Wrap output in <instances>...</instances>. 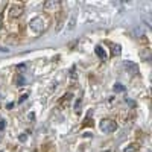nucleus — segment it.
Instances as JSON below:
<instances>
[{"mask_svg":"<svg viewBox=\"0 0 152 152\" xmlns=\"http://www.w3.org/2000/svg\"><path fill=\"white\" fill-rule=\"evenodd\" d=\"M49 24H50V18L47 15H37L35 18L29 21V31L35 37H38L49 28Z\"/></svg>","mask_w":152,"mask_h":152,"instance_id":"1","label":"nucleus"},{"mask_svg":"<svg viewBox=\"0 0 152 152\" xmlns=\"http://www.w3.org/2000/svg\"><path fill=\"white\" fill-rule=\"evenodd\" d=\"M99 128H100V131H102V132L111 134V132H114V131L117 129V123L114 122V120H111V119H102V120H100V123H99Z\"/></svg>","mask_w":152,"mask_h":152,"instance_id":"2","label":"nucleus"},{"mask_svg":"<svg viewBox=\"0 0 152 152\" xmlns=\"http://www.w3.org/2000/svg\"><path fill=\"white\" fill-rule=\"evenodd\" d=\"M23 11H24V5L23 3H14L11 6V9H9V15H11V18H18L23 14Z\"/></svg>","mask_w":152,"mask_h":152,"instance_id":"3","label":"nucleus"},{"mask_svg":"<svg viewBox=\"0 0 152 152\" xmlns=\"http://www.w3.org/2000/svg\"><path fill=\"white\" fill-rule=\"evenodd\" d=\"M43 8L46 12H55L61 8V2H58V0H47V2L43 3Z\"/></svg>","mask_w":152,"mask_h":152,"instance_id":"4","label":"nucleus"},{"mask_svg":"<svg viewBox=\"0 0 152 152\" xmlns=\"http://www.w3.org/2000/svg\"><path fill=\"white\" fill-rule=\"evenodd\" d=\"M72 97H73V94H72V93H66L64 96L61 97V100H59V107H61V108L69 107V104L72 102Z\"/></svg>","mask_w":152,"mask_h":152,"instance_id":"5","label":"nucleus"},{"mask_svg":"<svg viewBox=\"0 0 152 152\" xmlns=\"http://www.w3.org/2000/svg\"><path fill=\"white\" fill-rule=\"evenodd\" d=\"M94 52H96V55L100 58V59H102V61H107V53H105V50L102 49V47H100V46H96V49H94Z\"/></svg>","mask_w":152,"mask_h":152,"instance_id":"6","label":"nucleus"},{"mask_svg":"<svg viewBox=\"0 0 152 152\" xmlns=\"http://www.w3.org/2000/svg\"><path fill=\"white\" fill-rule=\"evenodd\" d=\"M123 152H138V145L137 143H129L128 146L123 148Z\"/></svg>","mask_w":152,"mask_h":152,"instance_id":"7","label":"nucleus"},{"mask_svg":"<svg viewBox=\"0 0 152 152\" xmlns=\"http://www.w3.org/2000/svg\"><path fill=\"white\" fill-rule=\"evenodd\" d=\"M123 66H125V69H131V70H132V73H137V66H135V64H132L131 61H126Z\"/></svg>","mask_w":152,"mask_h":152,"instance_id":"8","label":"nucleus"},{"mask_svg":"<svg viewBox=\"0 0 152 152\" xmlns=\"http://www.w3.org/2000/svg\"><path fill=\"white\" fill-rule=\"evenodd\" d=\"M114 91H116V93H122V91H125V87H123V84L117 82L116 85H114Z\"/></svg>","mask_w":152,"mask_h":152,"instance_id":"9","label":"nucleus"},{"mask_svg":"<svg viewBox=\"0 0 152 152\" xmlns=\"http://www.w3.org/2000/svg\"><path fill=\"white\" fill-rule=\"evenodd\" d=\"M120 52H122V50H120V46H119V44L113 46V55H114V56H119Z\"/></svg>","mask_w":152,"mask_h":152,"instance_id":"10","label":"nucleus"},{"mask_svg":"<svg viewBox=\"0 0 152 152\" xmlns=\"http://www.w3.org/2000/svg\"><path fill=\"white\" fill-rule=\"evenodd\" d=\"M76 78H78V75H76V67L73 66V67L70 69V79H72V81H76Z\"/></svg>","mask_w":152,"mask_h":152,"instance_id":"11","label":"nucleus"},{"mask_svg":"<svg viewBox=\"0 0 152 152\" xmlns=\"http://www.w3.org/2000/svg\"><path fill=\"white\" fill-rule=\"evenodd\" d=\"M24 84H26V81H24L23 75H18V76H17V85H18V87H23Z\"/></svg>","mask_w":152,"mask_h":152,"instance_id":"12","label":"nucleus"},{"mask_svg":"<svg viewBox=\"0 0 152 152\" xmlns=\"http://www.w3.org/2000/svg\"><path fill=\"white\" fill-rule=\"evenodd\" d=\"M75 23H76V18H75V17H72V18H70V21H69V31L75 29Z\"/></svg>","mask_w":152,"mask_h":152,"instance_id":"13","label":"nucleus"},{"mask_svg":"<svg viewBox=\"0 0 152 152\" xmlns=\"http://www.w3.org/2000/svg\"><path fill=\"white\" fill-rule=\"evenodd\" d=\"M5 12H6V8H5L2 12H0V29L3 28V17H5Z\"/></svg>","mask_w":152,"mask_h":152,"instance_id":"14","label":"nucleus"},{"mask_svg":"<svg viewBox=\"0 0 152 152\" xmlns=\"http://www.w3.org/2000/svg\"><path fill=\"white\" fill-rule=\"evenodd\" d=\"M24 70H26V66H24V64H20L18 67H17V72H18V75H23V72Z\"/></svg>","mask_w":152,"mask_h":152,"instance_id":"15","label":"nucleus"},{"mask_svg":"<svg viewBox=\"0 0 152 152\" xmlns=\"http://www.w3.org/2000/svg\"><path fill=\"white\" fill-rule=\"evenodd\" d=\"M81 104H82V102H81V99H78V100H76V105H75V111H76V113H79Z\"/></svg>","mask_w":152,"mask_h":152,"instance_id":"16","label":"nucleus"},{"mask_svg":"<svg viewBox=\"0 0 152 152\" xmlns=\"http://www.w3.org/2000/svg\"><path fill=\"white\" fill-rule=\"evenodd\" d=\"M26 99H28V94H23V96L20 97V100H18V102H24Z\"/></svg>","mask_w":152,"mask_h":152,"instance_id":"17","label":"nucleus"},{"mask_svg":"<svg viewBox=\"0 0 152 152\" xmlns=\"http://www.w3.org/2000/svg\"><path fill=\"white\" fill-rule=\"evenodd\" d=\"M3 128H5V122L0 120V129H3Z\"/></svg>","mask_w":152,"mask_h":152,"instance_id":"18","label":"nucleus"},{"mask_svg":"<svg viewBox=\"0 0 152 152\" xmlns=\"http://www.w3.org/2000/svg\"><path fill=\"white\" fill-rule=\"evenodd\" d=\"M20 140H21V142H24V140H26V134H23V135L20 137Z\"/></svg>","mask_w":152,"mask_h":152,"instance_id":"19","label":"nucleus"},{"mask_svg":"<svg viewBox=\"0 0 152 152\" xmlns=\"http://www.w3.org/2000/svg\"><path fill=\"white\" fill-rule=\"evenodd\" d=\"M0 50H2V52H6V53L9 52V49H3V47H0Z\"/></svg>","mask_w":152,"mask_h":152,"instance_id":"20","label":"nucleus"},{"mask_svg":"<svg viewBox=\"0 0 152 152\" xmlns=\"http://www.w3.org/2000/svg\"><path fill=\"white\" fill-rule=\"evenodd\" d=\"M0 152H3V151H0Z\"/></svg>","mask_w":152,"mask_h":152,"instance_id":"21","label":"nucleus"},{"mask_svg":"<svg viewBox=\"0 0 152 152\" xmlns=\"http://www.w3.org/2000/svg\"><path fill=\"white\" fill-rule=\"evenodd\" d=\"M105 152H108V151H105Z\"/></svg>","mask_w":152,"mask_h":152,"instance_id":"22","label":"nucleus"}]
</instances>
